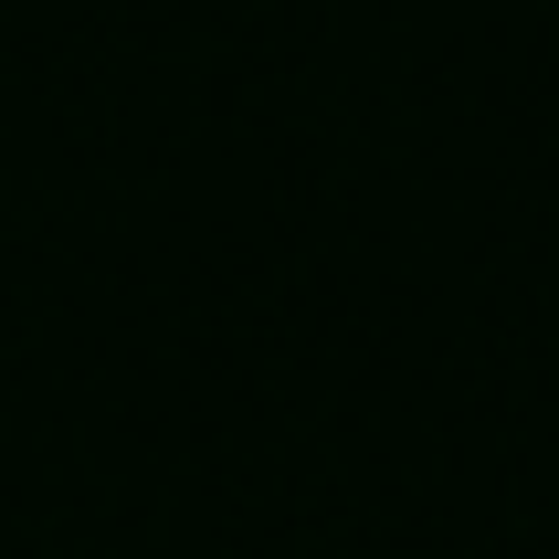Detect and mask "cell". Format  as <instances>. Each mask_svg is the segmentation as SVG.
<instances>
[]
</instances>
